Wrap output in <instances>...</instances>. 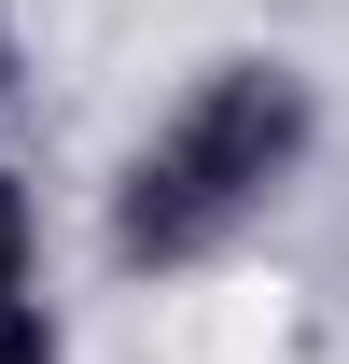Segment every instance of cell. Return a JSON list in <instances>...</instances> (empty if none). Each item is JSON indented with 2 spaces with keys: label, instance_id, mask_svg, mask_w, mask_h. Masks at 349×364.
Listing matches in <instances>:
<instances>
[{
  "label": "cell",
  "instance_id": "obj_1",
  "mask_svg": "<svg viewBox=\"0 0 349 364\" xmlns=\"http://www.w3.org/2000/svg\"><path fill=\"white\" fill-rule=\"evenodd\" d=\"M307 154V85L294 70H223V85H196L154 127V154L126 168V210H112V238H126V267H182V252H210L223 225H252L265 182Z\"/></svg>",
  "mask_w": 349,
  "mask_h": 364
},
{
  "label": "cell",
  "instance_id": "obj_2",
  "mask_svg": "<svg viewBox=\"0 0 349 364\" xmlns=\"http://www.w3.org/2000/svg\"><path fill=\"white\" fill-rule=\"evenodd\" d=\"M0 309H28V196L0 182Z\"/></svg>",
  "mask_w": 349,
  "mask_h": 364
},
{
  "label": "cell",
  "instance_id": "obj_3",
  "mask_svg": "<svg viewBox=\"0 0 349 364\" xmlns=\"http://www.w3.org/2000/svg\"><path fill=\"white\" fill-rule=\"evenodd\" d=\"M0 364H56V336H43L28 309H0Z\"/></svg>",
  "mask_w": 349,
  "mask_h": 364
}]
</instances>
